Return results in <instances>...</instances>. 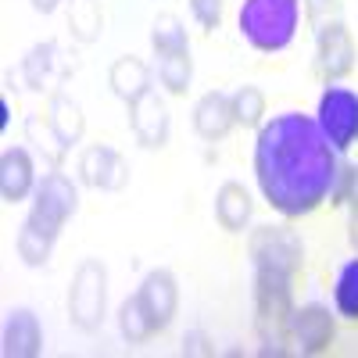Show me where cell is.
Returning <instances> with one entry per match:
<instances>
[{
	"mask_svg": "<svg viewBox=\"0 0 358 358\" xmlns=\"http://www.w3.org/2000/svg\"><path fill=\"white\" fill-rule=\"evenodd\" d=\"M258 187L276 212L297 219L308 215L337 190V147L308 115H276L255 143Z\"/></svg>",
	"mask_w": 358,
	"mask_h": 358,
	"instance_id": "1",
	"label": "cell"
},
{
	"mask_svg": "<svg viewBox=\"0 0 358 358\" xmlns=\"http://www.w3.org/2000/svg\"><path fill=\"white\" fill-rule=\"evenodd\" d=\"M297 29V0H244L241 33L258 50H283Z\"/></svg>",
	"mask_w": 358,
	"mask_h": 358,
	"instance_id": "2",
	"label": "cell"
},
{
	"mask_svg": "<svg viewBox=\"0 0 358 358\" xmlns=\"http://www.w3.org/2000/svg\"><path fill=\"white\" fill-rule=\"evenodd\" d=\"M319 126L337 151H348L358 140V94L344 86H330L319 101Z\"/></svg>",
	"mask_w": 358,
	"mask_h": 358,
	"instance_id": "3",
	"label": "cell"
},
{
	"mask_svg": "<svg viewBox=\"0 0 358 358\" xmlns=\"http://www.w3.org/2000/svg\"><path fill=\"white\" fill-rule=\"evenodd\" d=\"M297 337L305 341V348L308 351H319V348H326L330 344V337H334V326H330V315H326L322 308H301L297 312Z\"/></svg>",
	"mask_w": 358,
	"mask_h": 358,
	"instance_id": "4",
	"label": "cell"
},
{
	"mask_svg": "<svg viewBox=\"0 0 358 358\" xmlns=\"http://www.w3.org/2000/svg\"><path fill=\"white\" fill-rule=\"evenodd\" d=\"M334 301H337V312H341L344 319H355V322H358V258L348 262L341 273H337Z\"/></svg>",
	"mask_w": 358,
	"mask_h": 358,
	"instance_id": "5",
	"label": "cell"
},
{
	"mask_svg": "<svg viewBox=\"0 0 358 358\" xmlns=\"http://www.w3.org/2000/svg\"><path fill=\"white\" fill-rule=\"evenodd\" d=\"M25 187H29V162H25L22 151H15V155L4 158V194L11 201H18L25 194Z\"/></svg>",
	"mask_w": 358,
	"mask_h": 358,
	"instance_id": "6",
	"label": "cell"
},
{
	"mask_svg": "<svg viewBox=\"0 0 358 358\" xmlns=\"http://www.w3.org/2000/svg\"><path fill=\"white\" fill-rule=\"evenodd\" d=\"M194 8H197V15H201L204 25H215L219 22V0H194Z\"/></svg>",
	"mask_w": 358,
	"mask_h": 358,
	"instance_id": "7",
	"label": "cell"
}]
</instances>
